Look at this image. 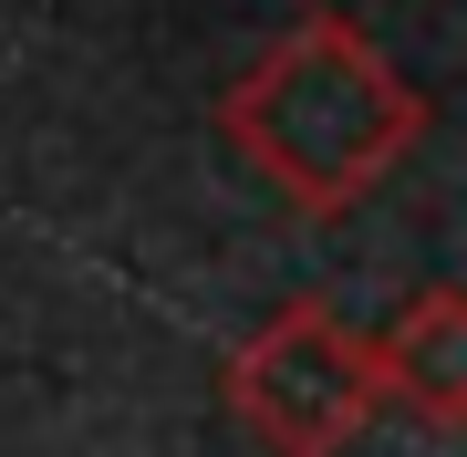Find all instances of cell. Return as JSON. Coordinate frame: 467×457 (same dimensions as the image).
Listing matches in <instances>:
<instances>
[{
  "label": "cell",
  "mask_w": 467,
  "mask_h": 457,
  "mask_svg": "<svg viewBox=\"0 0 467 457\" xmlns=\"http://www.w3.org/2000/svg\"><path fill=\"white\" fill-rule=\"evenodd\" d=\"M374 354V395L384 406H405L416 426H447L467 416V291H416L395 322H384V343H364Z\"/></svg>",
  "instance_id": "cell-3"
},
{
  "label": "cell",
  "mask_w": 467,
  "mask_h": 457,
  "mask_svg": "<svg viewBox=\"0 0 467 457\" xmlns=\"http://www.w3.org/2000/svg\"><path fill=\"white\" fill-rule=\"evenodd\" d=\"M239 437L260 457H353L374 437L384 395H374V354L333 302H281L218 374Z\"/></svg>",
  "instance_id": "cell-2"
},
{
  "label": "cell",
  "mask_w": 467,
  "mask_h": 457,
  "mask_svg": "<svg viewBox=\"0 0 467 457\" xmlns=\"http://www.w3.org/2000/svg\"><path fill=\"white\" fill-rule=\"evenodd\" d=\"M218 136L270 177L281 208L343 219V208H364L374 187L405 167V146L426 136V94L405 84L343 11H301L291 32L218 94Z\"/></svg>",
  "instance_id": "cell-1"
}]
</instances>
